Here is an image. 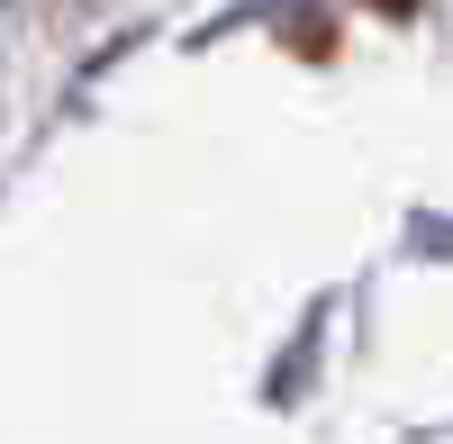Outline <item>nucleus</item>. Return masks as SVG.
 Masks as SVG:
<instances>
[{
    "mask_svg": "<svg viewBox=\"0 0 453 444\" xmlns=\"http://www.w3.org/2000/svg\"><path fill=\"white\" fill-rule=\"evenodd\" d=\"M372 10H390V19H399V10H418V0H372Z\"/></svg>",
    "mask_w": 453,
    "mask_h": 444,
    "instance_id": "1",
    "label": "nucleus"
}]
</instances>
